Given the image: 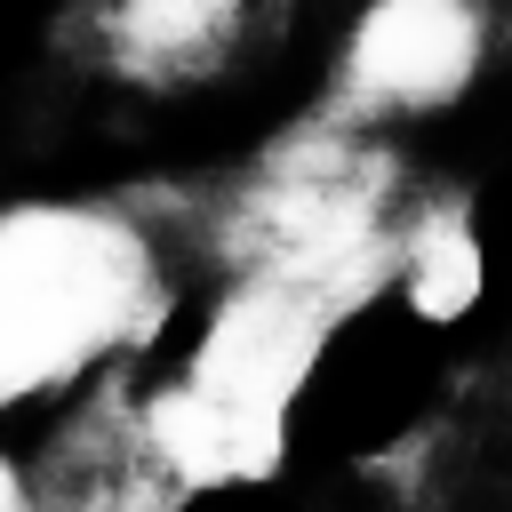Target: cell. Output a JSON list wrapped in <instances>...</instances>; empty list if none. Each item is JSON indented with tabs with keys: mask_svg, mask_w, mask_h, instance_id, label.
Wrapping results in <instances>:
<instances>
[{
	"mask_svg": "<svg viewBox=\"0 0 512 512\" xmlns=\"http://www.w3.org/2000/svg\"><path fill=\"white\" fill-rule=\"evenodd\" d=\"M488 56L480 0H368L344 40V104L360 120L440 112Z\"/></svg>",
	"mask_w": 512,
	"mask_h": 512,
	"instance_id": "cell-2",
	"label": "cell"
},
{
	"mask_svg": "<svg viewBox=\"0 0 512 512\" xmlns=\"http://www.w3.org/2000/svg\"><path fill=\"white\" fill-rule=\"evenodd\" d=\"M392 256H400V288H408V304H416L424 320H464V312L480 304L488 264H480V240H472V224H464V216L432 208V216H424Z\"/></svg>",
	"mask_w": 512,
	"mask_h": 512,
	"instance_id": "cell-6",
	"label": "cell"
},
{
	"mask_svg": "<svg viewBox=\"0 0 512 512\" xmlns=\"http://www.w3.org/2000/svg\"><path fill=\"white\" fill-rule=\"evenodd\" d=\"M320 344H328V304L288 288V280H272V272H248L216 304V320H208V336H200L184 376L200 392H216V400H240V408L288 424V400L304 392Z\"/></svg>",
	"mask_w": 512,
	"mask_h": 512,
	"instance_id": "cell-3",
	"label": "cell"
},
{
	"mask_svg": "<svg viewBox=\"0 0 512 512\" xmlns=\"http://www.w3.org/2000/svg\"><path fill=\"white\" fill-rule=\"evenodd\" d=\"M144 440H152V456H160L176 480H192V488H240V480H264V472L280 464L288 424H280V416H256V408H240V400H216V392H200L192 376H176L168 392H152Z\"/></svg>",
	"mask_w": 512,
	"mask_h": 512,
	"instance_id": "cell-4",
	"label": "cell"
},
{
	"mask_svg": "<svg viewBox=\"0 0 512 512\" xmlns=\"http://www.w3.org/2000/svg\"><path fill=\"white\" fill-rule=\"evenodd\" d=\"M0 512H24V480H16L8 456H0Z\"/></svg>",
	"mask_w": 512,
	"mask_h": 512,
	"instance_id": "cell-7",
	"label": "cell"
},
{
	"mask_svg": "<svg viewBox=\"0 0 512 512\" xmlns=\"http://www.w3.org/2000/svg\"><path fill=\"white\" fill-rule=\"evenodd\" d=\"M160 304L128 216L80 200L0 208V408L88 376Z\"/></svg>",
	"mask_w": 512,
	"mask_h": 512,
	"instance_id": "cell-1",
	"label": "cell"
},
{
	"mask_svg": "<svg viewBox=\"0 0 512 512\" xmlns=\"http://www.w3.org/2000/svg\"><path fill=\"white\" fill-rule=\"evenodd\" d=\"M240 0H120L112 8V56L128 72H200L232 48Z\"/></svg>",
	"mask_w": 512,
	"mask_h": 512,
	"instance_id": "cell-5",
	"label": "cell"
}]
</instances>
